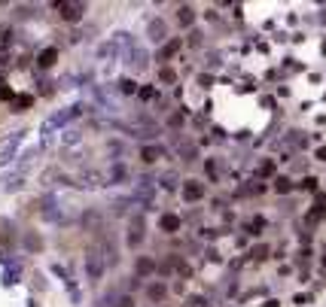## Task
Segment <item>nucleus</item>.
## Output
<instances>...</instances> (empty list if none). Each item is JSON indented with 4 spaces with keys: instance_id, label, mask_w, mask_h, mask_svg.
<instances>
[{
    "instance_id": "9d476101",
    "label": "nucleus",
    "mask_w": 326,
    "mask_h": 307,
    "mask_svg": "<svg viewBox=\"0 0 326 307\" xmlns=\"http://www.w3.org/2000/svg\"><path fill=\"white\" fill-rule=\"evenodd\" d=\"M317 158H320V162H326V146H320V149H317Z\"/></svg>"
},
{
    "instance_id": "39448f33",
    "label": "nucleus",
    "mask_w": 326,
    "mask_h": 307,
    "mask_svg": "<svg viewBox=\"0 0 326 307\" xmlns=\"http://www.w3.org/2000/svg\"><path fill=\"white\" fill-rule=\"evenodd\" d=\"M140 158L147 164H153V162H159V149H155V146H147V149H140Z\"/></svg>"
},
{
    "instance_id": "20e7f679",
    "label": "nucleus",
    "mask_w": 326,
    "mask_h": 307,
    "mask_svg": "<svg viewBox=\"0 0 326 307\" xmlns=\"http://www.w3.org/2000/svg\"><path fill=\"white\" fill-rule=\"evenodd\" d=\"M55 58H58V49H43L40 52V67H52Z\"/></svg>"
},
{
    "instance_id": "7ed1b4c3",
    "label": "nucleus",
    "mask_w": 326,
    "mask_h": 307,
    "mask_svg": "<svg viewBox=\"0 0 326 307\" xmlns=\"http://www.w3.org/2000/svg\"><path fill=\"white\" fill-rule=\"evenodd\" d=\"M201 195H205V189H201L198 183H192V179H189V183L183 186V198H186V201H198Z\"/></svg>"
},
{
    "instance_id": "9b49d317",
    "label": "nucleus",
    "mask_w": 326,
    "mask_h": 307,
    "mask_svg": "<svg viewBox=\"0 0 326 307\" xmlns=\"http://www.w3.org/2000/svg\"><path fill=\"white\" fill-rule=\"evenodd\" d=\"M119 307H134V301H131V298H122V304H119Z\"/></svg>"
},
{
    "instance_id": "f257e3e1",
    "label": "nucleus",
    "mask_w": 326,
    "mask_h": 307,
    "mask_svg": "<svg viewBox=\"0 0 326 307\" xmlns=\"http://www.w3.org/2000/svg\"><path fill=\"white\" fill-rule=\"evenodd\" d=\"M58 9H61V18L64 21H80L83 13H86L83 3H58Z\"/></svg>"
},
{
    "instance_id": "0eeeda50",
    "label": "nucleus",
    "mask_w": 326,
    "mask_h": 307,
    "mask_svg": "<svg viewBox=\"0 0 326 307\" xmlns=\"http://www.w3.org/2000/svg\"><path fill=\"white\" fill-rule=\"evenodd\" d=\"M177 18H180V25H189V21L195 18V13H192L189 6H183V9H180V16H177Z\"/></svg>"
},
{
    "instance_id": "6e6552de",
    "label": "nucleus",
    "mask_w": 326,
    "mask_h": 307,
    "mask_svg": "<svg viewBox=\"0 0 326 307\" xmlns=\"http://www.w3.org/2000/svg\"><path fill=\"white\" fill-rule=\"evenodd\" d=\"M137 271H140V274H147V271H153V259H140V261H137Z\"/></svg>"
},
{
    "instance_id": "1a4fd4ad",
    "label": "nucleus",
    "mask_w": 326,
    "mask_h": 307,
    "mask_svg": "<svg viewBox=\"0 0 326 307\" xmlns=\"http://www.w3.org/2000/svg\"><path fill=\"white\" fill-rule=\"evenodd\" d=\"M275 189H277V192H290V189H293V183H290V179H284V177H280Z\"/></svg>"
},
{
    "instance_id": "423d86ee",
    "label": "nucleus",
    "mask_w": 326,
    "mask_h": 307,
    "mask_svg": "<svg viewBox=\"0 0 326 307\" xmlns=\"http://www.w3.org/2000/svg\"><path fill=\"white\" fill-rule=\"evenodd\" d=\"M165 292H168V289L162 286V283H153V286H150V298L159 301V298H165Z\"/></svg>"
},
{
    "instance_id": "f03ea898",
    "label": "nucleus",
    "mask_w": 326,
    "mask_h": 307,
    "mask_svg": "<svg viewBox=\"0 0 326 307\" xmlns=\"http://www.w3.org/2000/svg\"><path fill=\"white\" fill-rule=\"evenodd\" d=\"M159 225H162V231H168V234H174V231L180 228V216H174V213H165Z\"/></svg>"
}]
</instances>
